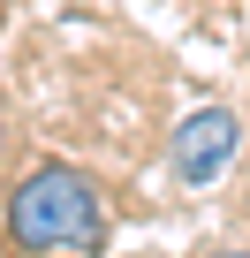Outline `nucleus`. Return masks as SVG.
Wrapping results in <instances>:
<instances>
[{
    "mask_svg": "<svg viewBox=\"0 0 250 258\" xmlns=\"http://www.w3.org/2000/svg\"><path fill=\"white\" fill-rule=\"evenodd\" d=\"M0 228H8V250H23V258H53V250L84 258V250L106 243V198H99V182L84 167L46 160L8 190Z\"/></svg>",
    "mask_w": 250,
    "mask_h": 258,
    "instance_id": "f257e3e1",
    "label": "nucleus"
},
{
    "mask_svg": "<svg viewBox=\"0 0 250 258\" xmlns=\"http://www.w3.org/2000/svg\"><path fill=\"white\" fill-rule=\"evenodd\" d=\"M235 152H242V114H235V106H190V114L175 121V137H167V167H175L182 190L220 182V175L235 167Z\"/></svg>",
    "mask_w": 250,
    "mask_h": 258,
    "instance_id": "f03ea898",
    "label": "nucleus"
},
{
    "mask_svg": "<svg viewBox=\"0 0 250 258\" xmlns=\"http://www.w3.org/2000/svg\"><path fill=\"white\" fill-rule=\"evenodd\" d=\"M205 258H250V250H205Z\"/></svg>",
    "mask_w": 250,
    "mask_h": 258,
    "instance_id": "7ed1b4c3",
    "label": "nucleus"
}]
</instances>
